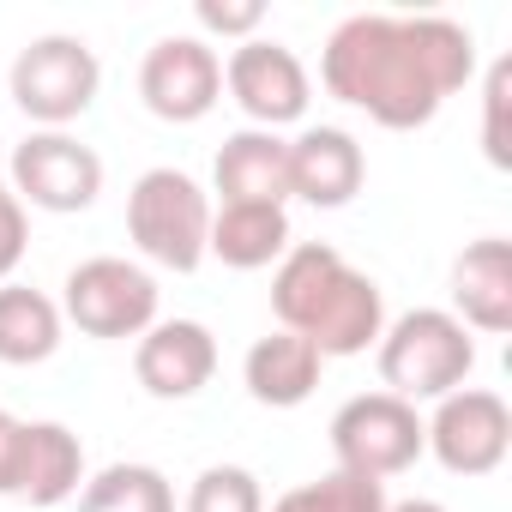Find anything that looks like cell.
<instances>
[{
	"label": "cell",
	"mask_w": 512,
	"mask_h": 512,
	"mask_svg": "<svg viewBox=\"0 0 512 512\" xmlns=\"http://www.w3.org/2000/svg\"><path fill=\"white\" fill-rule=\"evenodd\" d=\"M133 374L151 398H193L217 374V338L199 320H157L133 350Z\"/></svg>",
	"instance_id": "obj_11"
},
{
	"label": "cell",
	"mask_w": 512,
	"mask_h": 512,
	"mask_svg": "<svg viewBox=\"0 0 512 512\" xmlns=\"http://www.w3.org/2000/svg\"><path fill=\"white\" fill-rule=\"evenodd\" d=\"M139 97H145V109L157 121H175V127L205 121L217 109V97H223V61H217V49L199 43V37H163V43H151L145 67H139Z\"/></svg>",
	"instance_id": "obj_10"
},
{
	"label": "cell",
	"mask_w": 512,
	"mask_h": 512,
	"mask_svg": "<svg viewBox=\"0 0 512 512\" xmlns=\"http://www.w3.org/2000/svg\"><path fill=\"white\" fill-rule=\"evenodd\" d=\"M193 13H199L205 31H217V37H241V43L266 25V7H260V0H199Z\"/></svg>",
	"instance_id": "obj_25"
},
{
	"label": "cell",
	"mask_w": 512,
	"mask_h": 512,
	"mask_svg": "<svg viewBox=\"0 0 512 512\" xmlns=\"http://www.w3.org/2000/svg\"><path fill=\"white\" fill-rule=\"evenodd\" d=\"M61 350V308L43 290L25 284H0V362L31 368Z\"/></svg>",
	"instance_id": "obj_20"
},
{
	"label": "cell",
	"mask_w": 512,
	"mask_h": 512,
	"mask_svg": "<svg viewBox=\"0 0 512 512\" xmlns=\"http://www.w3.org/2000/svg\"><path fill=\"white\" fill-rule=\"evenodd\" d=\"M506 97H512V61H494L488 91H482V145L494 169H512V139H506Z\"/></svg>",
	"instance_id": "obj_24"
},
{
	"label": "cell",
	"mask_w": 512,
	"mask_h": 512,
	"mask_svg": "<svg viewBox=\"0 0 512 512\" xmlns=\"http://www.w3.org/2000/svg\"><path fill=\"white\" fill-rule=\"evenodd\" d=\"M362 181H368V157L344 127H308L302 139H290V199L338 211L362 193Z\"/></svg>",
	"instance_id": "obj_13"
},
{
	"label": "cell",
	"mask_w": 512,
	"mask_h": 512,
	"mask_svg": "<svg viewBox=\"0 0 512 512\" xmlns=\"http://www.w3.org/2000/svg\"><path fill=\"white\" fill-rule=\"evenodd\" d=\"M344 253L326 247V241H302L278 260V278H272V314H278V332H308V320L320 314V302L332 296V284L344 278Z\"/></svg>",
	"instance_id": "obj_19"
},
{
	"label": "cell",
	"mask_w": 512,
	"mask_h": 512,
	"mask_svg": "<svg viewBox=\"0 0 512 512\" xmlns=\"http://www.w3.org/2000/svg\"><path fill=\"white\" fill-rule=\"evenodd\" d=\"M85 482V446L67 422H25V458H19V494L31 506H61Z\"/></svg>",
	"instance_id": "obj_18"
},
{
	"label": "cell",
	"mask_w": 512,
	"mask_h": 512,
	"mask_svg": "<svg viewBox=\"0 0 512 512\" xmlns=\"http://www.w3.org/2000/svg\"><path fill=\"white\" fill-rule=\"evenodd\" d=\"M13 103L43 127V133H61L67 121H79L91 103H97V85H103V67L91 55L85 37H37L19 49L13 61Z\"/></svg>",
	"instance_id": "obj_4"
},
{
	"label": "cell",
	"mask_w": 512,
	"mask_h": 512,
	"mask_svg": "<svg viewBox=\"0 0 512 512\" xmlns=\"http://www.w3.org/2000/svg\"><path fill=\"white\" fill-rule=\"evenodd\" d=\"M320 368H326V356H320L308 338H296V332H272V338H260V344L247 350L241 380H247V392L260 398V404H272V410H296V404L314 398Z\"/></svg>",
	"instance_id": "obj_16"
},
{
	"label": "cell",
	"mask_w": 512,
	"mask_h": 512,
	"mask_svg": "<svg viewBox=\"0 0 512 512\" xmlns=\"http://www.w3.org/2000/svg\"><path fill=\"white\" fill-rule=\"evenodd\" d=\"M386 482L374 476H356V470H332L320 482H302L290 494L272 500V512H386Z\"/></svg>",
	"instance_id": "obj_22"
},
{
	"label": "cell",
	"mask_w": 512,
	"mask_h": 512,
	"mask_svg": "<svg viewBox=\"0 0 512 512\" xmlns=\"http://www.w3.org/2000/svg\"><path fill=\"white\" fill-rule=\"evenodd\" d=\"M380 332H386V296H380V284L368 272L344 266V278L332 284V296L320 302V314L308 320L302 338L332 362V356H362L368 344H380Z\"/></svg>",
	"instance_id": "obj_15"
},
{
	"label": "cell",
	"mask_w": 512,
	"mask_h": 512,
	"mask_svg": "<svg viewBox=\"0 0 512 512\" xmlns=\"http://www.w3.org/2000/svg\"><path fill=\"white\" fill-rule=\"evenodd\" d=\"M127 235L163 272H199L205 235H211V199L181 169H145L127 193Z\"/></svg>",
	"instance_id": "obj_3"
},
{
	"label": "cell",
	"mask_w": 512,
	"mask_h": 512,
	"mask_svg": "<svg viewBox=\"0 0 512 512\" xmlns=\"http://www.w3.org/2000/svg\"><path fill=\"white\" fill-rule=\"evenodd\" d=\"M79 512H175V488L157 464H109L85 482Z\"/></svg>",
	"instance_id": "obj_21"
},
{
	"label": "cell",
	"mask_w": 512,
	"mask_h": 512,
	"mask_svg": "<svg viewBox=\"0 0 512 512\" xmlns=\"http://www.w3.org/2000/svg\"><path fill=\"white\" fill-rule=\"evenodd\" d=\"M223 85L241 103V115L253 127H266V133L308 115V67L284 43H266V37L235 43V55L223 61Z\"/></svg>",
	"instance_id": "obj_9"
},
{
	"label": "cell",
	"mask_w": 512,
	"mask_h": 512,
	"mask_svg": "<svg viewBox=\"0 0 512 512\" xmlns=\"http://www.w3.org/2000/svg\"><path fill=\"white\" fill-rule=\"evenodd\" d=\"M476 368V344L470 332L446 314V308H410L404 320H392L380 332V380L392 398L416 404V398H446L470 380Z\"/></svg>",
	"instance_id": "obj_2"
},
{
	"label": "cell",
	"mask_w": 512,
	"mask_h": 512,
	"mask_svg": "<svg viewBox=\"0 0 512 512\" xmlns=\"http://www.w3.org/2000/svg\"><path fill=\"white\" fill-rule=\"evenodd\" d=\"M187 512H266L260 476L241 470V464H211L193 476L187 488Z\"/></svg>",
	"instance_id": "obj_23"
},
{
	"label": "cell",
	"mask_w": 512,
	"mask_h": 512,
	"mask_svg": "<svg viewBox=\"0 0 512 512\" xmlns=\"http://www.w3.org/2000/svg\"><path fill=\"white\" fill-rule=\"evenodd\" d=\"M205 253L223 260L229 272H260L290 253V211L284 205H223L211 211Z\"/></svg>",
	"instance_id": "obj_17"
},
{
	"label": "cell",
	"mask_w": 512,
	"mask_h": 512,
	"mask_svg": "<svg viewBox=\"0 0 512 512\" xmlns=\"http://www.w3.org/2000/svg\"><path fill=\"white\" fill-rule=\"evenodd\" d=\"M217 193L223 205H284L290 199V139L266 127H241L217 151Z\"/></svg>",
	"instance_id": "obj_14"
},
{
	"label": "cell",
	"mask_w": 512,
	"mask_h": 512,
	"mask_svg": "<svg viewBox=\"0 0 512 512\" xmlns=\"http://www.w3.org/2000/svg\"><path fill=\"white\" fill-rule=\"evenodd\" d=\"M7 175H13V193L19 205H37V211H91L97 193H103V157L91 145H79L73 133H31L13 157H7Z\"/></svg>",
	"instance_id": "obj_8"
},
{
	"label": "cell",
	"mask_w": 512,
	"mask_h": 512,
	"mask_svg": "<svg viewBox=\"0 0 512 512\" xmlns=\"http://www.w3.org/2000/svg\"><path fill=\"white\" fill-rule=\"evenodd\" d=\"M422 446L452 470V476H488L506 464L512 446V410L500 392L458 386L440 398V410L422 422Z\"/></svg>",
	"instance_id": "obj_7"
},
{
	"label": "cell",
	"mask_w": 512,
	"mask_h": 512,
	"mask_svg": "<svg viewBox=\"0 0 512 512\" xmlns=\"http://www.w3.org/2000/svg\"><path fill=\"white\" fill-rule=\"evenodd\" d=\"M386 512H446L440 500H428V494H416V500H392Z\"/></svg>",
	"instance_id": "obj_28"
},
{
	"label": "cell",
	"mask_w": 512,
	"mask_h": 512,
	"mask_svg": "<svg viewBox=\"0 0 512 512\" xmlns=\"http://www.w3.org/2000/svg\"><path fill=\"white\" fill-rule=\"evenodd\" d=\"M0 175H7V151H0Z\"/></svg>",
	"instance_id": "obj_29"
},
{
	"label": "cell",
	"mask_w": 512,
	"mask_h": 512,
	"mask_svg": "<svg viewBox=\"0 0 512 512\" xmlns=\"http://www.w3.org/2000/svg\"><path fill=\"white\" fill-rule=\"evenodd\" d=\"M470 73H476V43L458 19H440V13H422V19L356 13L320 49L326 91L392 133L428 127L440 103L458 85H470Z\"/></svg>",
	"instance_id": "obj_1"
},
{
	"label": "cell",
	"mask_w": 512,
	"mask_h": 512,
	"mask_svg": "<svg viewBox=\"0 0 512 512\" xmlns=\"http://www.w3.org/2000/svg\"><path fill=\"white\" fill-rule=\"evenodd\" d=\"M332 458L338 470H356V476H398L422 458V416L416 404L392 398V392H362L350 398L338 416H332Z\"/></svg>",
	"instance_id": "obj_6"
},
{
	"label": "cell",
	"mask_w": 512,
	"mask_h": 512,
	"mask_svg": "<svg viewBox=\"0 0 512 512\" xmlns=\"http://www.w3.org/2000/svg\"><path fill=\"white\" fill-rule=\"evenodd\" d=\"M452 320L464 332H512V241L506 235H482L452 260Z\"/></svg>",
	"instance_id": "obj_12"
},
{
	"label": "cell",
	"mask_w": 512,
	"mask_h": 512,
	"mask_svg": "<svg viewBox=\"0 0 512 512\" xmlns=\"http://www.w3.org/2000/svg\"><path fill=\"white\" fill-rule=\"evenodd\" d=\"M25 241H31L25 205H19V193H7V187H0V284H7V278L19 272V260H25Z\"/></svg>",
	"instance_id": "obj_26"
},
{
	"label": "cell",
	"mask_w": 512,
	"mask_h": 512,
	"mask_svg": "<svg viewBox=\"0 0 512 512\" xmlns=\"http://www.w3.org/2000/svg\"><path fill=\"white\" fill-rule=\"evenodd\" d=\"M19 458H25V422L0 410V494H19Z\"/></svg>",
	"instance_id": "obj_27"
},
{
	"label": "cell",
	"mask_w": 512,
	"mask_h": 512,
	"mask_svg": "<svg viewBox=\"0 0 512 512\" xmlns=\"http://www.w3.org/2000/svg\"><path fill=\"white\" fill-rule=\"evenodd\" d=\"M61 290V320H73L85 338H145L157 326V278L115 253L73 266Z\"/></svg>",
	"instance_id": "obj_5"
}]
</instances>
